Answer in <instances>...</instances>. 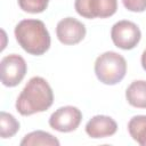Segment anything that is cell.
Returning a JSON list of instances; mask_svg holds the SVG:
<instances>
[{"label":"cell","mask_w":146,"mask_h":146,"mask_svg":"<svg viewBox=\"0 0 146 146\" xmlns=\"http://www.w3.org/2000/svg\"><path fill=\"white\" fill-rule=\"evenodd\" d=\"M54 103V94L49 83L41 76L29 80L16 100V110L21 115H32L47 111Z\"/></svg>","instance_id":"obj_1"},{"label":"cell","mask_w":146,"mask_h":146,"mask_svg":"<svg viewBox=\"0 0 146 146\" xmlns=\"http://www.w3.org/2000/svg\"><path fill=\"white\" fill-rule=\"evenodd\" d=\"M18 44L29 54L43 55L50 47V35L40 19H23L15 27Z\"/></svg>","instance_id":"obj_2"},{"label":"cell","mask_w":146,"mask_h":146,"mask_svg":"<svg viewBox=\"0 0 146 146\" xmlns=\"http://www.w3.org/2000/svg\"><path fill=\"white\" fill-rule=\"evenodd\" d=\"M97 79L104 84L113 86L122 81L127 73V62L123 56L114 51H106L95 62Z\"/></svg>","instance_id":"obj_3"},{"label":"cell","mask_w":146,"mask_h":146,"mask_svg":"<svg viewBox=\"0 0 146 146\" xmlns=\"http://www.w3.org/2000/svg\"><path fill=\"white\" fill-rule=\"evenodd\" d=\"M111 38L113 43L123 50L135 48L141 38L139 27L130 21H119L112 26Z\"/></svg>","instance_id":"obj_4"},{"label":"cell","mask_w":146,"mask_h":146,"mask_svg":"<svg viewBox=\"0 0 146 146\" xmlns=\"http://www.w3.org/2000/svg\"><path fill=\"white\" fill-rule=\"evenodd\" d=\"M76 13L88 19L106 18L116 13L117 0H75Z\"/></svg>","instance_id":"obj_5"},{"label":"cell","mask_w":146,"mask_h":146,"mask_svg":"<svg viewBox=\"0 0 146 146\" xmlns=\"http://www.w3.org/2000/svg\"><path fill=\"white\" fill-rule=\"evenodd\" d=\"M1 82L6 87H16L24 79L27 66L25 59L16 54L8 55L1 59Z\"/></svg>","instance_id":"obj_6"},{"label":"cell","mask_w":146,"mask_h":146,"mask_svg":"<svg viewBox=\"0 0 146 146\" xmlns=\"http://www.w3.org/2000/svg\"><path fill=\"white\" fill-rule=\"evenodd\" d=\"M81 120L82 113L78 107L63 106L50 115L49 125L59 132H71L80 125Z\"/></svg>","instance_id":"obj_7"},{"label":"cell","mask_w":146,"mask_h":146,"mask_svg":"<svg viewBox=\"0 0 146 146\" xmlns=\"http://www.w3.org/2000/svg\"><path fill=\"white\" fill-rule=\"evenodd\" d=\"M56 34L63 44H76L86 36V26L73 17H66L58 22Z\"/></svg>","instance_id":"obj_8"},{"label":"cell","mask_w":146,"mask_h":146,"mask_svg":"<svg viewBox=\"0 0 146 146\" xmlns=\"http://www.w3.org/2000/svg\"><path fill=\"white\" fill-rule=\"evenodd\" d=\"M116 130V122L106 115H96L86 124V132L91 138H106L113 136Z\"/></svg>","instance_id":"obj_9"},{"label":"cell","mask_w":146,"mask_h":146,"mask_svg":"<svg viewBox=\"0 0 146 146\" xmlns=\"http://www.w3.org/2000/svg\"><path fill=\"white\" fill-rule=\"evenodd\" d=\"M128 103L137 108H146V81L136 80L125 90Z\"/></svg>","instance_id":"obj_10"},{"label":"cell","mask_w":146,"mask_h":146,"mask_svg":"<svg viewBox=\"0 0 146 146\" xmlns=\"http://www.w3.org/2000/svg\"><path fill=\"white\" fill-rule=\"evenodd\" d=\"M33 145H48V146H59V141L49 132L36 130L24 136L21 141V146H33Z\"/></svg>","instance_id":"obj_11"},{"label":"cell","mask_w":146,"mask_h":146,"mask_svg":"<svg viewBox=\"0 0 146 146\" xmlns=\"http://www.w3.org/2000/svg\"><path fill=\"white\" fill-rule=\"evenodd\" d=\"M128 131L132 139L141 146H146V115H136L128 123Z\"/></svg>","instance_id":"obj_12"},{"label":"cell","mask_w":146,"mask_h":146,"mask_svg":"<svg viewBox=\"0 0 146 146\" xmlns=\"http://www.w3.org/2000/svg\"><path fill=\"white\" fill-rule=\"evenodd\" d=\"M19 130V122L9 113H0V136L2 138H10Z\"/></svg>","instance_id":"obj_13"},{"label":"cell","mask_w":146,"mask_h":146,"mask_svg":"<svg viewBox=\"0 0 146 146\" xmlns=\"http://www.w3.org/2000/svg\"><path fill=\"white\" fill-rule=\"evenodd\" d=\"M49 0H18L22 10L30 14H39L47 9Z\"/></svg>","instance_id":"obj_14"},{"label":"cell","mask_w":146,"mask_h":146,"mask_svg":"<svg viewBox=\"0 0 146 146\" xmlns=\"http://www.w3.org/2000/svg\"><path fill=\"white\" fill-rule=\"evenodd\" d=\"M123 6L133 13H141L146 10V0H122Z\"/></svg>","instance_id":"obj_15"},{"label":"cell","mask_w":146,"mask_h":146,"mask_svg":"<svg viewBox=\"0 0 146 146\" xmlns=\"http://www.w3.org/2000/svg\"><path fill=\"white\" fill-rule=\"evenodd\" d=\"M141 66H143V68L146 71V49L144 50V52H143V55H141Z\"/></svg>","instance_id":"obj_16"}]
</instances>
